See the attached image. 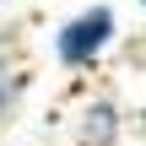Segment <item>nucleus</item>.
I'll use <instances>...</instances> for the list:
<instances>
[{
	"label": "nucleus",
	"mask_w": 146,
	"mask_h": 146,
	"mask_svg": "<svg viewBox=\"0 0 146 146\" xmlns=\"http://www.w3.org/2000/svg\"><path fill=\"white\" fill-rule=\"evenodd\" d=\"M135 135H141V141H146V103H141V108H135Z\"/></svg>",
	"instance_id": "20e7f679"
},
{
	"label": "nucleus",
	"mask_w": 146,
	"mask_h": 146,
	"mask_svg": "<svg viewBox=\"0 0 146 146\" xmlns=\"http://www.w3.org/2000/svg\"><path fill=\"white\" fill-rule=\"evenodd\" d=\"M135 5H141V16H146V0H135Z\"/></svg>",
	"instance_id": "39448f33"
},
{
	"label": "nucleus",
	"mask_w": 146,
	"mask_h": 146,
	"mask_svg": "<svg viewBox=\"0 0 146 146\" xmlns=\"http://www.w3.org/2000/svg\"><path fill=\"white\" fill-rule=\"evenodd\" d=\"M125 130H130V114L119 108V98L98 92L81 103V114L70 119V141L76 146H125Z\"/></svg>",
	"instance_id": "f03ea898"
},
{
	"label": "nucleus",
	"mask_w": 146,
	"mask_h": 146,
	"mask_svg": "<svg viewBox=\"0 0 146 146\" xmlns=\"http://www.w3.org/2000/svg\"><path fill=\"white\" fill-rule=\"evenodd\" d=\"M27 87H33V70L22 65V60H11V54H0V125L22 108V98H27Z\"/></svg>",
	"instance_id": "7ed1b4c3"
},
{
	"label": "nucleus",
	"mask_w": 146,
	"mask_h": 146,
	"mask_svg": "<svg viewBox=\"0 0 146 146\" xmlns=\"http://www.w3.org/2000/svg\"><path fill=\"white\" fill-rule=\"evenodd\" d=\"M114 43H119V11H114V0H92L54 27V65L60 70H98Z\"/></svg>",
	"instance_id": "f257e3e1"
}]
</instances>
